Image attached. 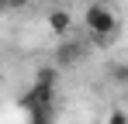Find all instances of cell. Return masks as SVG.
I'll list each match as a JSON object with an SVG mask.
<instances>
[{
    "mask_svg": "<svg viewBox=\"0 0 128 124\" xmlns=\"http://www.w3.org/2000/svg\"><path fill=\"white\" fill-rule=\"evenodd\" d=\"M83 24H86V31L94 35L97 45H111V41H114L118 17H114V10H111L107 3H90L86 14H83Z\"/></svg>",
    "mask_w": 128,
    "mask_h": 124,
    "instance_id": "obj_1",
    "label": "cell"
},
{
    "mask_svg": "<svg viewBox=\"0 0 128 124\" xmlns=\"http://www.w3.org/2000/svg\"><path fill=\"white\" fill-rule=\"evenodd\" d=\"M21 107L31 114V110H52L56 107V86L52 83H35L31 90H24Z\"/></svg>",
    "mask_w": 128,
    "mask_h": 124,
    "instance_id": "obj_2",
    "label": "cell"
},
{
    "mask_svg": "<svg viewBox=\"0 0 128 124\" xmlns=\"http://www.w3.org/2000/svg\"><path fill=\"white\" fill-rule=\"evenodd\" d=\"M80 55H83V48L76 41H66V45H59V52H56V65L59 69H69V65L80 62Z\"/></svg>",
    "mask_w": 128,
    "mask_h": 124,
    "instance_id": "obj_3",
    "label": "cell"
},
{
    "mask_svg": "<svg viewBox=\"0 0 128 124\" xmlns=\"http://www.w3.org/2000/svg\"><path fill=\"white\" fill-rule=\"evenodd\" d=\"M48 28H52V35H66L69 31V14L66 10H48Z\"/></svg>",
    "mask_w": 128,
    "mask_h": 124,
    "instance_id": "obj_4",
    "label": "cell"
},
{
    "mask_svg": "<svg viewBox=\"0 0 128 124\" xmlns=\"http://www.w3.org/2000/svg\"><path fill=\"white\" fill-rule=\"evenodd\" d=\"M28 124H56V107L52 110H31L28 114Z\"/></svg>",
    "mask_w": 128,
    "mask_h": 124,
    "instance_id": "obj_5",
    "label": "cell"
},
{
    "mask_svg": "<svg viewBox=\"0 0 128 124\" xmlns=\"http://www.w3.org/2000/svg\"><path fill=\"white\" fill-rule=\"evenodd\" d=\"M56 79H59V69L56 65H42L38 76H35V83H52V86H56Z\"/></svg>",
    "mask_w": 128,
    "mask_h": 124,
    "instance_id": "obj_6",
    "label": "cell"
},
{
    "mask_svg": "<svg viewBox=\"0 0 128 124\" xmlns=\"http://www.w3.org/2000/svg\"><path fill=\"white\" fill-rule=\"evenodd\" d=\"M111 79H114V83H125V86H128V65L114 62V65H111Z\"/></svg>",
    "mask_w": 128,
    "mask_h": 124,
    "instance_id": "obj_7",
    "label": "cell"
},
{
    "mask_svg": "<svg viewBox=\"0 0 128 124\" xmlns=\"http://www.w3.org/2000/svg\"><path fill=\"white\" fill-rule=\"evenodd\" d=\"M107 124H128V110H125V107L111 110V114H107Z\"/></svg>",
    "mask_w": 128,
    "mask_h": 124,
    "instance_id": "obj_8",
    "label": "cell"
},
{
    "mask_svg": "<svg viewBox=\"0 0 128 124\" xmlns=\"http://www.w3.org/2000/svg\"><path fill=\"white\" fill-rule=\"evenodd\" d=\"M14 3H21V0H14Z\"/></svg>",
    "mask_w": 128,
    "mask_h": 124,
    "instance_id": "obj_9",
    "label": "cell"
}]
</instances>
